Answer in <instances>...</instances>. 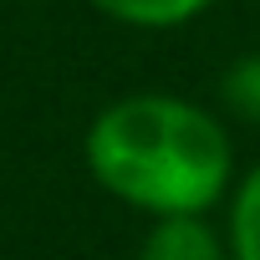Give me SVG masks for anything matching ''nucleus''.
<instances>
[{"mask_svg": "<svg viewBox=\"0 0 260 260\" xmlns=\"http://www.w3.org/2000/svg\"><path fill=\"white\" fill-rule=\"evenodd\" d=\"M92 11H102L117 26H138V31H174L204 16L214 0H87Z\"/></svg>", "mask_w": 260, "mask_h": 260, "instance_id": "4", "label": "nucleus"}, {"mask_svg": "<svg viewBox=\"0 0 260 260\" xmlns=\"http://www.w3.org/2000/svg\"><path fill=\"white\" fill-rule=\"evenodd\" d=\"M82 164L102 194L148 219H209L235 189V143L224 122L169 92L107 102L87 122Z\"/></svg>", "mask_w": 260, "mask_h": 260, "instance_id": "1", "label": "nucleus"}, {"mask_svg": "<svg viewBox=\"0 0 260 260\" xmlns=\"http://www.w3.org/2000/svg\"><path fill=\"white\" fill-rule=\"evenodd\" d=\"M224 245L230 260H260V164L245 169L224 199Z\"/></svg>", "mask_w": 260, "mask_h": 260, "instance_id": "3", "label": "nucleus"}, {"mask_svg": "<svg viewBox=\"0 0 260 260\" xmlns=\"http://www.w3.org/2000/svg\"><path fill=\"white\" fill-rule=\"evenodd\" d=\"M219 102L240 122H260V51H245L219 77Z\"/></svg>", "mask_w": 260, "mask_h": 260, "instance_id": "5", "label": "nucleus"}, {"mask_svg": "<svg viewBox=\"0 0 260 260\" xmlns=\"http://www.w3.org/2000/svg\"><path fill=\"white\" fill-rule=\"evenodd\" d=\"M138 260H230V245L209 219H153Z\"/></svg>", "mask_w": 260, "mask_h": 260, "instance_id": "2", "label": "nucleus"}]
</instances>
